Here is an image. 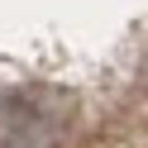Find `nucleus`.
Wrapping results in <instances>:
<instances>
[{"instance_id": "f257e3e1", "label": "nucleus", "mask_w": 148, "mask_h": 148, "mask_svg": "<svg viewBox=\"0 0 148 148\" xmlns=\"http://www.w3.org/2000/svg\"><path fill=\"white\" fill-rule=\"evenodd\" d=\"M72 119V100L58 91H19L0 105V148H53Z\"/></svg>"}]
</instances>
